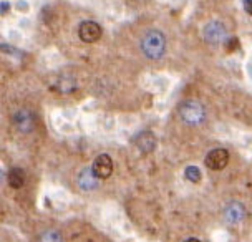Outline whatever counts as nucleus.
Instances as JSON below:
<instances>
[{"mask_svg": "<svg viewBox=\"0 0 252 242\" xmlns=\"http://www.w3.org/2000/svg\"><path fill=\"white\" fill-rule=\"evenodd\" d=\"M204 38L206 42L211 45H218L226 38V29L219 22H211V24L204 29Z\"/></svg>", "mask_w": 252, "mask_h": 242, "instance_id": "nucleus-6", "label": "nucleus"}, {"mask_svg": "<svg viewBox=\"0 0 252 242\" xmlns=\"http://www.w3.org/2000/svg\"><path fill=\"white\" fill-rule=\"evenodd\" d=\"M184 242H201V241L196 239V237H191V239H188V241H184Z\"/></svg>", "mask_w": 252, "mask_h": 242, "instance_id": "nucleus-16", "label": "nucleus"}, {"mask_svg": "<svg viewBox=\"0 0 252 242\" xmlns=\"http://www.w3.org/2000/svg\"><path fill=\"white\" fill-rule=\"evenodd\" d=\"M237 48H239V40H237L236 37L226 40V50L227 52H234V50H237Z\"/></svg>", "mask_w": 252, "mask_h": 242, "instance_id": "nucleus-14", "label": "nucleus"}, {"mask_svg": "<svg viewBox=\"0 0 252 242\" xmlns=\"http://www.w3.org/2000/svg\"><path fill=\"white\" fill-rule=\"evenodd\" d=\"M224 217H226V221L227 222H231V224H237V222H242L244 221V217H246V208H244V204H241V203H231L226 208V211H224Z\"/></svg>", "mask_w": 252, "mask_h": 242, "instance_id": "nucleus-9", "label": "nucleus"}, {"mask_svg": "<svg viewBox=\"0 0 252 242\" xmlns=\"http://www.w3.org/2000/svg\"><path fill=\"white\" fill-rule=\"evenodd\" d=\"M13 123L22 133H29L35 126V118L29 110H19L13 116Z\"/></svg>", "mask_w": 252, "mask_h": 242, "instance_id": "nucleus-7", "label": "nucleus"}, {"mask_svg": "<svg viewBox=\"0 0 252 242\" xmlns=\"http://www.w3.org/2000/svg\"><path fill=\"white\" fill-rule=\"evenodd\" d=\"M101 33H103L101 27L98 25L96 22H92V20H85L78 27V35L85 43H93V42H96V40H100Z\"/></svg>", "mask_w": 252, "mask_h": 242, "instance_id": "nucleus-3", "label": "nucleus"}, {"mask_svg": "<svg viewBox=\"0 0 252 242\" xmlns=\"http://www.w3.org/2000/svg\"><path fill=\"white\" fill-rule=\"evenodd\" d=\"M179 115H181L184 123H188V124H199L206 118L204 106L196 100H188L181 103V106H179Z\"/></svg>", "mask_w": 252, "mask_h": 242, "instance_id": "nucleus-2", "label": "nucleus"}, {"mask_svg": "<svg viewBox=\"0 0 252 242\" xmlns=\"http://www.w3.org/2000/svg\"><path fill=\"white\" fill-rule=\"evenodd\" d=\"M7 181H8V184H10V187L19 189V187L24 186V182H25V174L20 168H13L7 174Z\"/></svg>", "mask_w": 252, "mask_h": 242, "instance_id": "nucleus-11", "label": "nucleus"}, {"mask_svg": "<svg viewBox=\"0 0 252 242\" xmlns=\"http://www.w3.org/2000/svg\"><path fill=\"white\" fill-rule=\"evenodd\" d=\"M202 178V174L199 171V168H196V166H188L186 168V179L191 182H199Z\"/></svg>", "mask_w": 252, "mask_h": 242, "instance_id": "nucleus-12", "label": "nucleus"}, {"mask_svg": "<svg viewBox=\"0 0 252 242\" xmlns=\"http://www.w3.org/2000/svg\"><path fill=\"white\" fill-rule=\"evenodd\" d=\"M42 242H63V237L62 234L58 231H47V232H43V236H42Z\"/></svg>", "mask_w": 252, "mask_h": 242, "instance_id": "nucleus-13", "label": "nucleus"}, {"mask_svg": "<svg viewBox=\"0 0 252 242\" xmlns=\"http://www.w3.org/2000/svg\"><path fill=\"white\" fill-rule=\"evenodd\" d=\"M93 173L96 174L98 179H106L111 176L113 173V161L108 154H100L96 159H94L93 164Z\"/></svg>", "mask_w": 252, "mask_h": 242, "instance_id": "nucleus-5", "label": "nucleus"}, {"mask_svg": "<svg viewBox=\"0 0 252 242\" xmlns=\"http://www.w3.org/2000/svg\"><path fill=\"white\" fill-rule=\"evenodd\" d=\"M96 174L93 173V168H85L80 171L78 178H76V182H78V187L83 191H92L96 189L98 181H96Z\"/></svg>", "mask_w": 252, "mask_h": 242, "instance_id": "nucleus-8", "label": "nucleus"}, {"mask_svg": "<svg viewBox=\"0 0 252 242\" xmlns=\"http://www.w3.org/2000/svg\"><path fill=\"white\" fill-rule=\"evenodd\" d=\"M134 143H136V146L139 148L141 153H151L156 146V138L151 131H143L136 136Z\"/></svg>", "mask_w": 252, "mask_h": 242, "instance_id": "nucleus-10", "label": "nucleus"}, {"mask_svg": "<svg viewBox=\"0 0 252 242\" xmlns=\"http://www.w3.org/2000/svg\"><path fill=\"white\" fill-rule=\"evenodd\" d=\"M164 48H166V38H164V35L161 32H158V30L148 32L141 40L143 53H145L148 58H153V60H156V58H159L163 55Z\"/></svg>", "mask_w": 252, "mask_h": 242, "instance_id": "nucleus-1", "label": "nucleus"}, {"mask_svg": "<svg viewBox=\"0 0 252 242\" xmlns=\"http://www.w3.org/2000/svg\"><path fill=\"white\" fill-rule=\"evenodd\" d=\"M244 10L252 15V0H244Z\"/></svg>", "mask_w": 252, "mask_h": 242, "instance_id": "nucleus-15", "label": "nucleus"}, {"mask_svg": "<svg viewBox=\"0 0 252 242\" xmlns=\"http://www.w3.org/2000/svg\"><path fill=\"white\" fill-rule=\"evenodd\" d=\"M229 163V153L222 148H218V150L209 151L208 156H206V166L213 171H219V169H224Z\"/></svg>", "mask_w": 252, "mask_h": 242, "instance_id": "nucleus-4", "label": "nucleus"}]
</instances>
